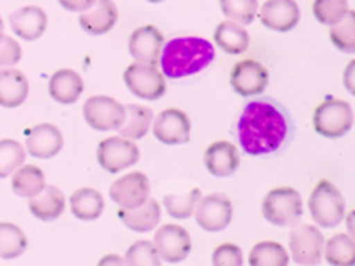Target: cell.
<instances>
[{"mask_svg":"<svg viewBox=\"0 0 355 266\" xmlns=\"http://www.w3.org/2000/svg\"><path fill=\"white\" fill-rule=\"evenodd\" d=\"M288 137V119L270 101H250L239 121V141L247 154L259 157L277 151Z\"/></svg>","mask_w":355,"mask_h":266,"instance_id":"obj_1","label":"cell"},{"mask_svg":"<svg viewBox=\"0 0 355 266\" xmlns=\"http://www.w3.org/2000/svg\"><path fill=\"white\" fill-rule=\"evenodd\" d=\"M215 59V48L202 37H176L164 44L160 53L162 73L167 78H183L202 71Z\"/></svg>","mask_w":355,"mask_h":266,"instance_id":"obj_2","label":"cell"},{"mask_svg":"<svg viewBox=\"0 0 355 266\" xmlns=\"http://www.w3.org/2000/svg\"><path fill=\"white\" fill-rule=\"evenodd\" d=\"M263 217L274 226H295L304 213L302 197L291 186H279L270 190L261 204Z\"/></svg>","mask_w":355,"mask_h":266,"instance_id":"obj_3","label":"cell"},{"mask_svg":"<svg viewBox=\"0 0 355 266\" xmlns=\"http://www.w3.org/2000/svg\"><path fill=\"white\" fill-rule=\"evenodd\" d=\"M347 202L338 186L322 179L309 197V211L320 227H336L345 218Z\"/></svg>","mask_w":355,"mask_h":266,"instance_id":"obj_4","label":"cell"},{"mask_svg":"<svg viewBox=\"0 0 355 266\" xmlns=\"http://www.w3.org/2000/svg\"><path fill=\"white\" fill-rule=\"evenodd\" d=\"M315 132L322 137L339 139L347 135L354 126V109L348 101L327 98L320 103L313 116Z\"/></svg>","mask_w":355,"mask_h":266,"instance_id":"obj_5","label":"cell"},{"mask_svg":"<svg viewBox=\"0 0 355 266\" xmlns=\"http://www.w3.org/2000/svg\"><path fill=\"white\" fill-rule=\"evenodd\" d=\"M125 84L135 96L142 100H158L166 94L167 82L164 73L151 64L133 62L125 69Z\"/></svg>","mask_w":355,"mask_h":266,"instance_id":"obj_6","label":"cell"},{"mask_svg":"<svg viewBox=\"0 0 355 266\" xmlns=\"http://www.w3.org/2000/svg\"><path fill=\"white\" fill-rule=\"evenodd\" d=\"M96 157L98 163L107 172L117 174L123 169L135 166L141 158V151L132 139L117 135V137H107L105 141L100 142Z\"/></svg>","mask_w":355,"mask_h":266,"instance_id":"obj_7","label":"cell"},{"mask_svg":"<svg viewBox=\"0 0 355 266\" xmlns=\"http://www.w3.org/2000/svg\"><path fill=\"white\" fill-rule=\"evenodd\" d=\"M322 231L313 224H295L290 233L291 259L297 265H318L323 256Z\"/></svg>","mask_w":355,"mask_h":266,"instance_id":"obj_8","label":"cell"},{"mask_svg":"<svg viewBox=\"0 0 355 266\" xmlns=\"http://www.w3.org/2000/svg\"><path fill=\"white\" fill-rule=\"evenodd\" d=\"M84 119L98 132L117 130L125 121V107L109 96H91L84 103Z\"/></svg>","mask_w":355,"mask_h":266,"instance_id":"obj_9","label":"cell"},{"mask_svg":"<svg viewBox=\"0 0 355 266\" xmlns=\"http://www.w3.org/2000/svg\"><path fill=\"white\" fill-rule=\"evenodd\" d=\"M233 220V204L224 194H210L199 199L196 206V222L208 233L224 231Z\"/></svg>","mask_w":355,"mask_h":266,"instance_id":"obj_10","label":"cell"},{"mask_svg":"<svg viewBox=\"0 0 355 266\" xmlns=\"http://www.w3.org/2000/svg\"><path fill=\"white\" fill-rule=\"evenodd\" d=\"M110 199L123 210H133L144 204L150 197V179L144 172H130L112 183L109 190Z\"/></svg>","mask_w":355,"mask_h":266,"instance_id":"obj_11","label":"cell"},{"mask_svg":"<svg viewBox=\"0 0 355 266\" xmlns=\"http://www.w3.org/2000/svg\"><path fill=\"white\" fill-rule=\"evenodd\" d=\"M155 247L166 263H182L189 258L192 250V240L185 227L176 224H166L155 234Z\"/></svg>","mask_w":355,"mask_h":266,"instance_id":"obj_12","label":"cell"},{"mask_svg":"<svg viewBox=\"0 0 355 266\" xmlns=\"http://www.w3.org/2000/svg\"><path fill=\"white\" fill-rule=\"evenodd\" d=\"M230 82L234 93L240 96H258L265 93L268 85V71L261 62L245 59L233 66Z\"/></svg>","mask_w":355,"mask_h":266,"instance_id":"obj_13","label":"cell"},{"mask_svg":"<svg viewBox=\"0 0 355 266\" xmlns=\"http://www.w3.org/2000/svg\"><path fill=\"white\" fill-rule=\"evenodd\" d=\"M153 135L167 145L187 144L190 141V119L183 110H162L153 121Z\"/></svg>","mask_w":355,"mask_h":266,"instance_id":"obj_14","label":"cell"},{"mask_svg":"<svg viewBox=\"0 0 355 266\" xmlns=\"http://www.w3.org/2000/svg\"><path fill=\"white\" fill-rule=\"evenodd\" d=\"M164 36L155 25H144L135 28L130 36L128 50L130 55L142 64L157 66L160 61V53L164 48Z\"/></svg>","mask_w":355,"mask_h":266,"instance_id":"obj_15","label":"cell"},{"mask_svg":"<svg viewBox=\"0 0 355 266\" xmlns=\"http://www.w3.org/2000/svg\"><path fill=\"white\" fill-rule=\"evenodd\" d=\"M258 12L261 24L275 33H290L300 20V9L295 0H266Z\"/></svg>","mask_w":355,"mask_h":266,"instance_id":"obj_16","label":"cell"},{"mask_svg":"<svg viewBox=\"0 0 355 266\" xmlns=\"http://www.w3.org/2000/svg\"><path fill=\"white\" fill-rule=\"evenodd\" d=\"M62 145H64V137H62L61 130L50 123L36 125L27 132V153L36 158H52L61 153Z\"/></svg>","mask_w":355,"mask_h":266,"instance_id":"obj_17","label":"cell"},{"mask_svg":"<svg viewBox=\"0 0 355 266\" xmlns=\"http://www.w3.org/2000/svg\"><path fill=\"white\" fill-rule=\"evenodd\" d=\"M9 25L12 33L25 41H36L46 30L49 25V17L40 6H25V8L17 9L9 17Z\"/></svg>","mask_w":355,"mask_h":266,"instance_id":"obj_18","label":"cell"},{"mask_svg":"<svg viewBox=\"0 0 355 266\" xmlns=\"http://www.w3.org/2000/svg\"><path fill=\"white\" fill-rule=\"evenodd\" d=\"M117 8L112 0H96L87 11L80 12L78 24L91 36H103L117 24Z\"/></svg>","mask_w":355,"mask_h":266,"instance_id":"obj_19","label":"cell"},{"mask_svg":"<svg viewBox=\"0 0 355 266\" xmlns=\"http://www.w3.org/2000/svg\"><path fill=\"white\" fill-rule=\"evenodd\" d=\"M205 166L208 172L217 177H227L240 167L239 150L231 142L218 141L206 150Z\"/></svg>","mask_w":355,"mask_h":266,"instance_id":"obj_20","label":"cell"},{"mask_svg":"<svg viewBox=\"0 0 355 266\" xmlns=\"http://www.w3.org/2000/svg\"><path fill=\"white\" fill-rule=\"evenodd\" d=\"M28 80L17 68H0V107L17 109L27 100Z\"/></svg>","mask_w":355,"mask_h":266,"instance_id":"obj_21","label":"cell"},{"mask_svg":"<svg viewBox=\"0 0 355 266\" xmlns=\"http://www.w3.org/2000/svg\"><path fill=\"white\" fill-rule=\"evenodd\" d=\"M49 93L53 100L62 105H73L84 93V80L73 69H59L50 78Z\"/></svg>","mask_w":355,"mask_h":266,"instance_id":"obj_22","label":"cell"},{"mask_svg":"<svg viewBox=\"0 0 355 266\" xmlns=\"http://www.w3.org/2000/svg\"><path fill=\"white\" fill-rule=\"evenodd\" d=\"M66 208V199L64 194L57 186H46L41 190L40 194L31 197L28 201V210L36 218L41 222H52L57 220L64 213Z\"/></svg>","mask_w":355,"mask_h":266,"instance_id":"obj_23","label":"cell"},{"mask_svg":"<svg viewBox=\"0 0 355 266\" xmlns=\"http://www.w3.org/2000/svg\"><path fill=\"white\" fill-rule=\"evenodd\" d=\"M117 217L121 218V222L128 229L135 231V233H150L151 229H155L158 226L162 210L155 199L148 197L144 204H141L139 208H133V210H123V208H119L117 210Z\"/></svg>","mask_w":355,"mask_h":266,"instance_id":"obj_24","label":"cell"},{"mask_svg":"<svg viewBox=\"0 0 355 266\" xmlns=\"http://www.w3.org/2000/svg\"><path fill=\"white\" fill-rule=\"evenodd\" d=\"M215 44L222 52L230 53V55H239L243 53L250 44L249 33L245 30V27L236 21H222L218 24V27L215 28L214 34Z\"/></svg>","mask_w":355,"mask_h":266,"instance_id":"obj_25","label":"cell"},{"mask_svg":"<svg viewBox=\"0 0 355 266\" xmlns=\"http://www.w3.org/2000/svg\"><path fill=\"white\" fill-rule=\"evenodd\" d=\"M103 208H105V201L94 188H78L69 197V210L82 222H93L100 218Z\"/></svg>","mask_w":355,"mask_h":266,"instance_id":"obj_26","label":"cell"},{"mask_svg":"<svg viewBox=\"0 0 355 266\" xmlns=\"http://www.w3.org/2000/svg\"><path fill=\"white\" fill-rule=\"evenodd\" d=\"M153 123V110L142 105H126L125 107V121L119 126V135L132 141L146 137Z\"/></svg>","mask_w":355,"mask_h":266,"instance_id":"obj_27","label":"cell"},{"mask_svg":"<svg viewBox=\"0 0 355 266\" xmlns=\"http://www.w3.org/2000/svg\"><path fill=\"white\" fill-rule=\"evenodd\" d=\"M11 188L18 197H34L44 188V174L36 166H21L12 172Z\"/></svg>","mask_w":355,"mask_h":266,"instance_id":"obj_28","label":"cell"},{"mask_svg":"<svg viewBox=\"0 0 355 266\" xmlns=\"http://www.w3.org/2000/svg\"><path fill=\"white\" fill-rule=\"evenodd\" d=\"M323 254L329 265L350 266L355 263V243L350 234L338 233L323 243Z\"/></svg>","mask_w":355,"mask_h":266,"instance_id":"obj_29","label":"cell"},{"mask_svg":"<svg viewBox=\"0 0 355 266\" xmlns=\"http://www.w3.org/2000/svg\"><path fill=\"white\" fill-rule=\"evenodd\" d=\"M27 250V236L11 222H0V258L17 259Z\"/></svg>","mask_w":355,"mask_h":266,"instance_id":"obj_30","label":"cell"},{"mask_svg":"<svg viewBox=\"0 0 355 266\" xmlns=\"http://www.w3.org/2000/svg\"><path fill=\"white\" fill-rule=\"evenodd\" d=\"M290 254L277 242H259L250 250L249 265L252 266H286Z\"/></svg>","mask_w":355,"mask_h":266,"instance_id":"obj_31","label":"cell"},{"mask_svg":"<svg viewBox=\"0 0 355 266\" xmlns=\"http://www.w3.org/2000/svg\"><path fill=\"white\" fill-rule=\"evenodd\" d=\"M25 157H27V153L18 141H15V139L0 141V179H6L18 167L24 166Z\"/></svg>","mask_w":355,"mask_h":266,"instance_id":"obj_32","label":"cell"},{"mask_svg":"<svg viewBox=\"0 0 355 266\" xmlns=\"http://www.w3.org/2000/svg\"><path fill=\"white\" fill-rule=\"evenodd\" d=\"M331 36L332 44L339 52L345 53H354L355 50V12L348 11L347 17L336 25H331Z\"/></svg>","mask_w":355,"mask_h":266,"instance_id":"obj_33","label":"cell"},{"mask_svg":"<svg viewBox=\"0 0 355 266\" xmlns=\"http://www.w3.org/2000/svg\"><path fill=\"white\" fill-rule=\"evenodd\" d=\"M201 190L194 188L182 195H166L164 197V206H166L167 213L173 218H189L192 217V213L196 211V206H198L199 199H201Z\"/></svg>","mask_w":355,"mask_h":266,"instance_id":"obj_34","label":"cell"},{"mask_svg":"<svg viewBox=\"0 0 355 266\" xmlns=\"http://www.w3.org/2000/svg\"><path fill=\"white\" fill-rule=\"evenodd\" d=\"M222 12L240 25H250L258 15V0H218Z\"/></svg>","mask_w":355,"mask_h":266,"instance_id":"obj_35","label":"cell"},{"mask_svg":"<svg viewBox=\"0 0 355 266\" xmlns=\"http://www.w3.org/2000/svg\"><path fill=\"white\" fill-rule=\"evenodd\" d=\"M348 0H315L313 4V15L320 24L336 25L348 15Z\"/></svg>","mask_w":355,"mask_h":266,"instance_id":"obj_36","label":"cell"},{"mask_svg":"<svg viewBox=\"0 0 355 266\" xmlns=\"http://www.w3.org/2000/svg\"><path fill=\"white\" fill-rule=\"evenodd\" d=\"M160 261L157 247L150 240H139L130 245L125 256L126 265H160Z\"/></svg>","mask_w":355,"mask_h":266,"instance_id":"obj_37","label":"cell"},{"mask_svg":"<svg viewBox=\"0 0 355 266\" xmlns=\"http://www.w3.org/2000/svg\"><path fill=\"white\" fill-rule=\"evenodd\" d=\"M211 263L215 266H240L243 263L242 249L234 243H222L214 250Z\"/></svg>","mask_w":355,"mask_h":266,"instance_id":"obj_38","label":"cell"},{"mask_svg":"<svg viewBox=\"0 0 355 266\" xmlns=\"http://www.w3.org/2000/svg\"><path fill=\"white\" fill-rule=\"evenodd\" d=\"M21 59V46L15 37L6 36L0 39V68L17 66Z\"/></svg>","mask_w":355,"mask_h":266,"instance_id":"obj_39","label":"cell"},{"mask_svg":"<svg viewBox=\"0 0 355 266\" xmlns=\"http://www.w3.org/2000/svg\"><path fill=\"white\" fill-rule=\"evenodd\" d=\"M94 2H96V0H59V4H61L66 11H71V12L87 11Z\"/></svg>","mask_w":355,"mask_h":266,"instance_id":"obj_40","label":"cell"},{"mask_svg":"<svg viewBox=\"0 0 355 266\" xmlns=\"http://www.w3.org/2000/svg\"><path fill=\"white\" fill-rule=\"evenodd\" d=\"M354 66L355 62L352 61L350 64H348L347 71H345V85H347V89L352 94H354Z\"/></svg>","mask_w":355,"mask_h":266,"instance_id":"obj_41","label":"cell"},{"mask_svg":"<svg viewBox=\"0 0 355 266\" xmlns=\"http://www.w3.org/2000/svg\"><path fill=\"white\" fill-rule=\"evenodd\" d=\"M109 263H117V265H123V263H125V259L117 258V256H109V258L101 259L100 265H109Z\"/></svg>","mask_w":355,"mask_h":266,"instance_id":"obj_42","label":"cell"},{"mask_svg":"<svg viewBox=\"0 0 355 266\" xmlns=\"http://www.w3.org/2000/svg\"><path fill=\"white\" fill-rule=\"evenodd\" d=\"M4 37V21H2V18H0V39Z\"/></svg>","mask_w":355,"mask_h":266,"instance_id":"obj_43","label":"cell"},{"mask_svg":"<svg viewBox=\"0 0 355 266\" xmlns=\"http://www.w3.org/2000/svg\"><path fill=\"white\" fill-rule=\"evenodd\" d=\"M148 2H151V4H160V2H164V0H148Z\"/></svg>","mask_w":355,"mask_h":266,"instance_id":"obj_44","label":"cell"}]
</instances>
